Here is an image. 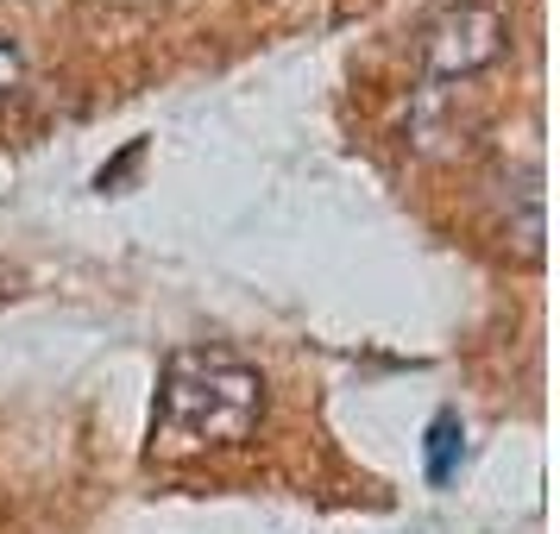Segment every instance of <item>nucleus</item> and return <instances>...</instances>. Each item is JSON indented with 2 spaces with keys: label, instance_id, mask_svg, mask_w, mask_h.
<instances>
[{
  "label": "nucleus",
  "instance_id": "nucleus-1",
  "mask_svg": "<svg viewBox=\"0 0 560 534\" xmlns=\"http://www.w3.org/2000/svg\"><path fill=\"white\" fill-rule=\"evenodd\" d=\"M265 422V378L228 346H177L158 383V428L171 447H240Z\"/></svg>",
  "mask_w": 560,
  "mask_h": 534
},
{
  "label": "nucleus",
  "instance_id": "nucleus-2",
  "mask_svg": "<svg viewBox=\"0 0 560 534\" xmlns=\"http://www.w3.org/2000/svg\"><path fill=\"white\" fill-rule=\"evenodd\" d=\"M416 51H422V76L429 82H466L510 51V26H504L498 7L454 0V7H441L429 26H422Z\"/></svg>",
  "mask_w": 560,
  "mask_h": 534
},
{
  "label": "nucleus",
  "instance_id": "nucleus-3",
  "mask_svg": "<svg viewBox=\"0 0 560 534\" xmlns=\"http://www.w3.org/2000/svg\"><path fill=\"white\" fill-rule=\"evenodd\" d=\"M454 453H459V422L454 415H434V428H429V478L434 484L454 478Z\"/></svg>",
  "mask_w": 560,
  "mask_h": 534
},
{
  "label": "nucleus",
  "instance_id": "nucleus-4",
  "mask_svg": "<svg viewBox=\"0 0 560 534\" xmlns=\"http://www.w3.org/2000/svg\"><path fill=\"white\" fill-rule=\"evenodd\" d=\"M20 88H26V57H20L13 38H0V114L20 102Z\"/></svg>",
  "mask_w": 560,
  "mask_h": 534
},
{
  "label": "nucleus",
  "instance_id": "nucleus-5",
  "mask_svg": "<svg viewBox=\"0 0 560 534\" xmlns=\"http://www.w3.org/2000/svg\"><path fill=\"white\" fill-rule=\"evenodd\" d=\"M0 296H7V271H0Z\"/></svg>",
  "mask_w": 560,
  "mask_h": 534
}]
</instances>
